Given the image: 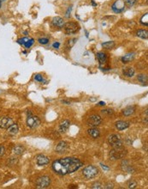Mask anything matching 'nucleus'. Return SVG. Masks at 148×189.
Listing matches in <instances>:
<instances>
[{
    "label": "nucleus",
    "instance_id": "obj_35",
    "mask_svg": "<svg viewBox=\"0 0 148 189\" xmlns=\"http://www.w3.org/2000/svg\"><path fill=\"white\" fill-rule=\"evenodd\" d=\"M75 41H76V39H71L70 40H69V47H72L74 45Z\"/></svg>",
    "mask_w": 148,
    "mask_h": 189
},
{
    "label": "nucleus",
    "instance_id": "obj_15",
    "mask_svg": "<svg viewBox=\"0 0 148 189\" xmlns=\"http://www.w3.org/2000/svg\"><path fill=\"white\" fill-rule=\"evenodd\" d=\"M52 23H53L54 26H56V27H58V28H63V26H64V24H65L63 19L62 17H60V16H56V17H54V18L52 19Z\"/></svg>",
    "mask_w": 148,
    "mask_h": 189
},
{
    "label": "nucleus",
    "instance_id": "obj_27",
    "mask_svg": "<svg viewBox=\"0 0 148 189\" xmlns=\"http://www.w3.org/2000/svg\"><path fill=\"white\" fill-rule=\"evenodd\" d=\"M136 2H137V0H123V3L129 7L134 5L136 4Z\"/></svg>",
    "mask_w": 148,
    "mask_h": 189
},
{
    "label": "nucleus",
    "instance_id": "obj_11",
    "mask_svg": "<svg viewBox=\"0 0 148 189\" xmlns=\"http://www.w3.org/2000/svg\"><path fill=\"white\" fill-rule=\"evenodd\" d=\"M69 149V144L65 141H61L58 143V144L56 147V152L59 153V154H63L68 151Z\"/></svg>",
    "mask_w": 148,
    "mask_h": 189
},
{
    "label": "nucleus",
    "instance_id": "obj_29",
    "mask_svg": "<svg viewBox=\"0 0 148 189\" xmlns=\"http://www.w3.org/2000/svg\"><path fill=\"white\" fill-rule=\"evenodd\" d=\"M39 42L42 45H45L49 42V40L47 38H40V39H39Z\"/></svg>",
    "mask_w": 148,
    "mask_h": 189
},
{
    "label": "nucleus",
    "instance_id": "obj_37",
    "mask_svg": "<svg viewBox=\"0 0 148 189\" xmlns=\"http://www.w3.org/2000/svg\"><path fill=\"white\" fill-rule=\"evenodd\" d=\"M71 10H72V7L70 6V7H69V9H68V10H67V12H66V17H68V18H69V17L70 16V12H71Z\"/></svg>",
    "mask_w": 148,
    "mask_h": 189
},
{
    "label": "nucleus",
    "instance_id": "obj_19",
    "mask_svg": "<svg viewBox=\"0 0 148 189\" xmlns=\"http://www.w3.org/2000/svg\"><path fill=\"white\" fill-rule=\"evenodd\" d=\"M134 59V53H127L126 55H124L122 58V62L126 64V63H128L130 61H132Z\"/></svg>",
    "mask_w": 148,
    "mask_h": 189
},
{
    "label": "nucleus",
    "instance_id": "obj_2",
    "mask_svg": "<svg viewBox=\"0 0 148 189\" xmlns=\"http://www.w3.org/2000/svg\"><path fill=\"white\" fill-rule=\"evenodd\" d=\"M99 173V170L97 167L93 166V165H90V166L86 167L83 171L82 174L83 175L87 178V179H93L95 178L97 175Z\"/></svg>",
    "mask_w": 148,
    "mask_h": 189
},
{
    "label": "nucleus",
    "instance_id": "obj_13",
    "mask_svg": "<svg viewBox=\"0 0 148 189\" xmlns=\"http://www.w3.org/2000/svg\"><path fill=\"white\" fill-rule=\"evenodd\" d=\"M69 126H70V122H69V121L64 120V121H62L59 126V129H58L60 133H64V132H66L67 131H68V129H69Z\"/></svg>",
    "mask_w": 148,
    "mask_h": 189
},
{
    "label": "nucleus",
    "instance_id": "obj_1",
    "mask_svg": "<svg viewBox=\"0 0 148 189\" xmlns=\"http://www.w3.org/2000/svg\"><path fill=\"white\" fill-rule=\"evenodd\" d=\"M83 165L82 162L75 157H65L58 159L52 163L53 170L61 175L72 174Z\"/></svg>",
    "mask_w": 148,
    "mask_h": 189
},
{
    "label": "nucleus",
    "instance_id": "obj_43",
    "mask_svg": "<svg viewBox=\"0 0 148 189\" xmlns=\"http://www.w3.org/2000/svg\"><path fill=\"white\" fill-rule=\"evenodd\" d=\"M92 4H93V5H94V6H96V5H97V4H95V3H94L93 1H92Z\"/></svg>",
    "mask_w": 148,
    "mask_h": 189
},
{
    "label": "nucleus",
    "instance_id": "obj_25",
    "mask_svg": "<svg viewBox=\"0 0 148 189\" xmlns=\"http://www.w3.org/2000/svg\"><path fill=\"white\" fill-rule=\"evenodd\" d=\"M137 78H138V80L142 83H147V76L145 75V74H140V75H138L137 76Z\"/></svg>",
    "mask_w": 148,
    "mask_h": 189
},
{
    "label": "nucleus",
    "instance_id": "obj_39",
    "mask_svg": "<svg viewBox=\"0 0 148 189\" xmlns=\"http://www.w3.org/2000/svg\"><path fill=\"white\" fill-rule=\"evenodd\" d=\"M52 46H53L54 48H57V49H58V48H59V46H60V43L59 42H55V43L52 45Z\"/></svg>",
    "mask_w": 148,
    "mask_h": 189
},
{
    "label": "nucleus",
    "instance_id": "obj_5",
    "mask_svg": "<svg viewBox=\"0 0 148 189\" xmlns=\"http://www.w3.org/2000/svg\"><path fill=\"white\" fill-rule=\"evenodd\" d=\"M127 154V151L124 149V147L117 148V149H113L110 152V157L113 160H117V159L123 158Z\"/></svg>",
    "mask_w": 148,
    "mask_h": 189
},
{
    "label": "nucleus",
    "instance_id": "obj_41",
    "mask_svg": "<svg viewBox=\"0 0 148 189\" xmlns=\"http://www.w3.org/2000/svg\"><path fill=\"white\" fill-rule=\"evenodd\" d=\"M98 105H100V106H104V105H105V102H104V101H99V102H98Z\"/></svg>",
    "mask_w": 148,
    "mask_h": 189
},
{
    "label": "nucleus",
    "instance_id": "obj_40",
    "mask_svg": "<svg viewBox=\"0 0 148 189\" xmlns=\"http://www.w3.org/2000/svg\"><path fill=\"white\" fill-rule=\"evenodd\" d=\"M100 165H101V167L103 168V169H104V170H109V169H110V168H109V167L105 166V165H104V164H103V163H101Z\"/></svg>",
    "mask_w": 148,
    "mask_h": 189
},
{
    "label": "nucleus",
    "instance_id": "obj_38",
    "mask_svg": "<svg viewBox=\"0 0 148 189\" xmlns=\"http://www.w3.org/2000/svg\"><path fill=\"white\" fill-rule=\"evenodd\" d=\"M104 188H114V185H113V183H108V184L105 185Z\"/></svg>",
    "mask_w": 148,
    "mask_h": 189
},
{
    "label": "nucleus",
    "instance_id": "obj_3",
    "mask_svg": "<svg viewBox=\"0 0 148 189\" xmlns=\"http://www.w3.org/2000/svg\"><path fill=\"white\" fill-rule=\"evenodd\" d=\"M108 142L113 147V149H117V148L123 147L121 137L119 135H117V134H111L108 137Z\"/></svg>",
    "mask_w": 148,
    "mask_h": 189
},
{
    "label": "nucleus",
    "instance_id": "obj_14",
    "mask_svg": "<svg viewBox=\"0 0 148 189\" xmlns=\"http://www.w3.org/2000/svg\"><path fill=\"white\" fill-rule=\"evenodd\" d=\"M129 126H130V124L128 121H119L117 122H116V127L119 131H122V130H125V129L128 128Z\"/></svg>",
    "mask_w": 148,
    "mask_h": 189
},
{
    "label": "nucleus",
    "instance_id": "obj_32",
    "mask_svg": "<svg viewBox=\"0 0 148 189\" xmlns=\"http://www.w3.org/2000/svg\"><path fill=\"white\" fill-rule=\"evenodd\" d=\"M137 186V182L134 181H131L128 183V188H135Z\"/></svg>",
    "mask_w": 148,
    "mask_h": 189
},
{
    "label": "nucleus",
    "instance_id": "obj_33",
    "mask_svg": "<svg viewBox=\"0 0 148 189\" xmlns=\"http://www.w3.org/2000/svg\"><path fill=\"white\" fill-rule=\"evenodd\" d=\"M34 79L38 81V82H43L44 81V78H43V76L41 75H39V74H38L34 76Z\"/></svg>",
    "mask_w": 148,
    "mask_h": 189
},
{
    "label": "nucleus",
    "instance_id": "obj_30",
    "mask_svg": "<svg viewBox=\"0 0 148 189\" xmlns=\"http://www.w3.org/2000/svg\"><path fill=\"white\" fill-rule=\"evenodd\" d=\"M29 40V38L28 37H24V38H22V39H20V40H17V42L19 43V44H22V45H24L28 40Z\"/></svg>",
    "mask_w": 148,
    "mask_h": 189
},
{
    "label": "nucleus",
    "instance_id": "obj_10",
    "mask_svg": "<svg viewBox=\"0 0 148 189\" xmlns=\"http://www.w3.org/2000/svg\"><path fill=\"white\" fill-rule=\"evenodd\" d=\"M111 9H112V10H113L114 12H116V13H121V12H122V11L124 10V9H125L123 1H121V0L116 1V2L112 4Z\"/></svg>",
    "mask_w": 148,
    "mask_h": 189
},
{
    "label": "nucleus",
    "instance_id": "obj_22",
    "mask_svg": "<svg viewBox=\"0 0 148 189\" xmlns=\"http://www.w3.org/2000/svg\"><path fill=\"white\" fill-rule=\"evenodd\" d=\"M134 111H135V107L129 106L123 110V114L125 116H130V115H132L134 113Z\"/></svg>",
    "mask_w": 148,
    "mask_h": 189
},
{
    "label": "nucleus",
    "instance_id": "obj_28",
    "mask_svg": "<svg viewBox=\"0 0 148 189\" xmlns=\"http://www.w3.org/2000/svg\"><path fill=\"white\" fill-rule=\"evenodd\" d=\"M34 42V40L31 38V39H29V40H28V41H27V42H26V43H25L23 46H24L26 48H30V47L33 46Z\"/></svg>",
    "mask_w": 148,
    "mask_h": 189
},
{
    "label": "nucleus",
    "instance_id": "obj_9",
    "mask_svg": "<svg viewBox=\"0 0 148 189\" xmlns=\"http://www.w3.org/2000/svg\"><path fill=\"white\" fill-rule=\"evenodd\" d=\"M14 123L13 120L8 116H1L0 117V128L7 129Z\"/></svg>",
    "mask_w": 148,
    "mask_h": 189
},
{
    "label": "nucleus",
    "instance_id": "obj_18",
    "mask_svg": "<svg viewBox=\"0 0 148 189\" xmlns=\"http://www.w3.org/2000/svg\"><path fill=\"white\" fill-rule=\"evenodd\" d=\"M97 58L98 60V62L100 65L105 64L107 61V55L104 53H97Z\"/></svg>",
    "mask_w": 148,
    "mask_h": 189
},
{
    "label": "nucleus",
    "instance_id": "obj_16",
    "mask_svg": "<svg viewBox=\"0 0 148 189\" xmlns=\"http://www.w3.org/2000/svg\"><path fill=\"white\" fill-rule=\"evenodd\" d=\"M7 129L8 132H9V134H11V135H15V134H16V133L18 132V131H19L18 125L15 124V123H13V124H12L10 126H9Z\"/></svg>",
    "mask_w": 148,
    "mask_h": 189
},
{
    "label": "nucleus",
    "instance_id": "obj_20",
    "mask_svg": "<svg viewBox=\"0 0 148 189\" xmlns=\"http://www.w3.org/2000/svg\"><path fill=\"white\" fill-rule=\"evenodd\" d=\"M123 75L126 76L128 77H132L134 75V69L132 68V67H128V68H125L123 70Z\"/></svg>",
    "mask_w": 148,
    "mask_h": 189
},
{
    "label": "nucleus",
    "instance_id": "obj_42",
    "mask_svg": "<svg viewBox=\"0 0 148 189\" xmlns=\"http://www.w3.org/2000/svg\"><path fill=\"white\" fill-rule=\"evenodd\" d=\"M62 102H63L65 104H70V102L69 101H62Z\"/></svg>",
    "mask_w": 148,
    "mask_h": 189
},
{
    "label": "nucleus",
    "instance_id": "obj_7",
    "mask_svg": "<svg viewBox=\"0 0 148 189\" xmlns=\"http://www.w3.org/2000/svg\"><path fill=\"white\" fill-rule=\"evenodd\" d=\"M63 28H64V30L67 35H73L74 33H76L80 29V27L77 23H72V22L65 23Z\"/></svg>",
    "mask_w": 148,
    "mask_h": 189
},
{
    "label": "nucleus",
    "instance_id": "obj_24",
    "mask_svg": "<svg viewBox=\"0 0 148 189\" xmlns=\"http://www.w3.org/2000/svg\"><path fill=\"white\" fill-rule=\"evenodd\" d=\"M115 42L114 41H106L104 43H102V46L105 49H112L115 46Z\"/></svg>",
    "mask_w": 148,
    "mask_h": 189
},
{
    "label": "nucleus",
    "instance_id": "obj_23",
    "mask_svg": "<svg viewBox=\"0 0 148 189\" xmlns=\"http://www.w3.org/2000/svg\"><path fill=\"white\" fill-rule=\"evenodd\" d=\"M136 35L141 39H147L148 32L147 30H145V29H141V30H138V32L136 33Z\"/></svg>",
    "mask_w": 148,
    "mask_h": 189
},
{
    "label": "nucleus",
    "instance_id": "obj_34",
    "mask_svg": "<svg viewBox=\"0 0 148 189\" xmlns=\"http://www.w3.org/2000/svg\"><path fill=\"white\" fill-rule=\"evenodd\" d=\"M113 113H114V111L112 109H104V110H102V113H104V114H112Z\"/></svg>",
    "mask_w": 148,
    "mask_h": 189
},
{
    "label": "nucleus",
    "instance_id": "obj_8",
    "mask_svg": "<svg viewBox=\"0 0 148 189\" xmlns=\"http://www.w3.org/2000/svg\"><path fill=\"white\" fill-rule=\"evenodd\" d=\"M102 122V118L99 115H92L90 116L87 120V125L92 126V127H96L98 126H99Z\"/></svg>",
    "mask_w": 148,
    "mask_h": 189
},
{
    "label": "nucleus",
    "instance_id": "obj_4",
    "mask_svg": "<svg viewBox=\"0 0 148 189\" xmlns=\"http://www.w3.org/2000/svg\"><path fill=\"white\" fill-rule=\"evenodd\" d=\"M40 124V120L37 116L33 115L32 113L28 111V118H27V125L30 128H36Z\"/></svg>",
    "mask_w": 148,
    "mask_h": 189
},
{
    "label": "nucleus",
    "instance_id": "obj_6",
    "mask_svg": "<svg viewBox=\"0 0 148 189\" xmlns=\"http://www.w3.org/2000/svg\"><path fill=\"white\" fill-rule=\"evenodd\" d=\"M50 184H51L50 177L44 175V176L38 178V180L36 181V188H46L50 186Z\"/></svg>",
    "mask_w": 148,
    "mask_h": 189
},
{
    "label": "nucleus",
    "instance_id": "obj_21",
    "mask_svg": "<svg viewBox=\"0 0 148 189\" xmlns=\"http://www.w3.org/2000/svg\"><path fill=\"white\" fill-rule=\"evenodd\" d=\"M25 151V148L22 145H15L13 149V152L15 155H22Z\"/></svg>",
    "mask_w": 148,
    "mask_h": 189
},
{
    "label": "nucleus",
    "instance_id": "obj_12",
    "mask_svg": "<svg viewBox=\"0 0 148 189\" xmlns=\"http://www.w3.org/2000/svg\"><path fill=\"white\" fill-rule=\"evenodd\" d=\"M49 162H50V159L44 155L40 154V155H38L36 157V163H37L39 166H44V165L48 164Z\"/></svg>",
    "mask_w": 148,
    "mask_h": 189
},
{
    "label": "nucleus",
    "instance_id": "obj_31",
    "mask_svg": "<svg viewBox=\"0 0 148 189\" xmlns=\"http://www.w3.org/2000/svg\"><path fill=\"white\" fill-rule=\"evenodd\" d=\"M101 186H102V185H101V183H100V182H95V183H93V184L92 188L100 189V188H102V187H101Z\"/></svg>",
    "mask_w": 148,
    "mask_h": 189
},
{
    "label": "nucleus",
    "instance_id": "obj_36",
    "mask_svg": "<svg viewBox=\"0 0 148 189\" xmlns=\"http://www.w3.org/2000/svg\"><path fill=\"white\" fill-rule=\"evenodd\" d=\"M4 152H5V149H4V146H0V157L4 156Z\"/></svg>",
    "mask_w": 148,
    "mask_h": 189
},
{
    "label": "nucleus",
    "instance_id": "obj_44",
    "mask_svg": "<svg viewBox=\"0 0 148 189\" xmlns=\"http://www.w3.org/2000/svg\"><path fill=\"white\" fill-rule=\"evenodd\" d=\"M2 6V0H0V8Z\"/></svg>",
    "mask_w": 148,
    "mask_h": 189
},
{
    "label": "nucleus",
    "instance_id": "obj_26",
    "mask_svg": "<svg viewBox=\"0 0 148 189\" xmlns=\"http://www.w3.org/2000/svg\"><path fill=\"white\" fill-rule=\"evenodd\" d=\"M141 24H143V25H146V26H147V25H148V15H147V13H146L145 15H144L143 16H142V17H141Z\"/></svg>",
    "mask_w": 148,
    "mask_h": 189
},
{
    "label": "nucleus",
    "instance_id": "obj_17",
    "mask_svg": "<svg viewBox=\"0 0 148 189\" xmlns=\"http://www.w3.org/2000/svg\"><path fill=\"white\" fill-rule=\"evenodd\" d=\"M88 134L93 138H98V137L100 136V132H99L98 129L93 127V128H90L88 130Z\"/></svg>",
    "mask_w": 148,
    "mask_h": 189
}]
</instances>
